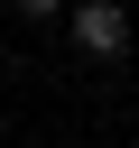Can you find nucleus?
<instances>
[{
	"label": "nucleus",
	"instance_id": "1",
	"mask_svg": "<svg viewBox=\"0 0 139 148\" xmlns=\"http://www.w3.org/2000/svg\"><path fill=\"white\" fill-rule=\"evenodd\" d=\"M74 46L102 56V65L130 56V9H120V0H83V9H74Z\"/></svg>",
	"mask_w": 139,
	"mask_h": 148
},
{
	"label": "nucleus",
	"instance_id": "2",
	"mask_svg": "<svg viewBox=\"0 0 139 148\" xmlns=\"http://www.w3.org/2000/svg\"><path fill=\"white\" fill-rule=\"evenodd\" d=\"M9 9H19V18H56L65 0H9Z\"/></svg>",
	"mask_w": 139,
	"mask_h": 148
}]
</instances>
